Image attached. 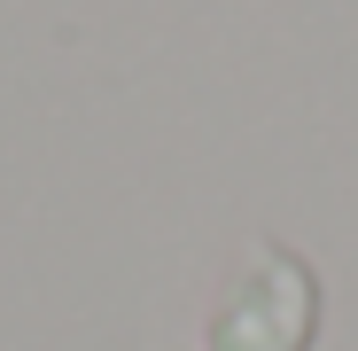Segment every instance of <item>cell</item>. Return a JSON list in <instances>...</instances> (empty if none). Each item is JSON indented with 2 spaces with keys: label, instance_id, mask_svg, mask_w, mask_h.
Instances as JSON below:
<instances>
[{
  "label": "cell",
  "instance_id": "1",
  "mask_svg": "<svg viewBox=\"0 0 358 351\" xmlns=\"http://www.w3.org/2000/svg\"><path fill=\"white\" fill-rule=\"evenodd\" d=\"M312 320H320L312 266L288 258L280 242H257L210 320V351H304Z\"/></svg>",
  "mask_w": 358,
  "mask_h": 351
}]
</instances>
